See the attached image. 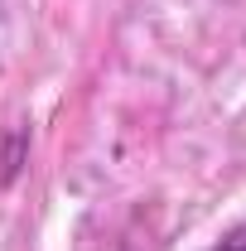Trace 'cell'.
Segmentation results:
<instances>
[{
    "mask_svg": "<svg viewBox=\"0 0 246 251\" xmlns=\"http://www.w3.org/2000/svg\"><path fill=\"white\" fill-rule=\"evenodd\" d=\"M208 251H246V232H232V237H222V242L208 247Z\"/></svg>",
    "mask_w": 246,
    "mask_h": 251,
    "instance_id": "1",
    "label": "cell"
}]
</instances>
